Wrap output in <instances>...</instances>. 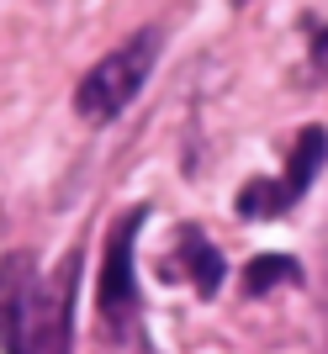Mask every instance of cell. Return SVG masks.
Returning <instances> with one entry per match:
<instances>
[{"label":"cell","mask_w":328,"mask_h":354,"mask_svg":"<svg viewBox=\"0 0 328 354\" xmlns=\"http://www.w3.org/2000/svg\"><path fill=\"white\" fill-rule=\"evenodd\" d=\"M154 53H159V32H138V37H127L122 48H111L95 69L80 80L75 90V111L85 122H111L122 117L127 106H133V95L143 90V80H149L154 69Z\"/></svg>","instance_id":"cell-1"},{"label":"cell","mask_w":328,"mask_h":354,"mask_svg":"<svg viewBox=\"0 0 328 354\" xmlns=\"http://www.w3.org/2000/svg\"><path fill=\"white\" fill-rule=\"evenodd\" d=\"M323 159H328V133L323 127H302L286 175L281 180H249L244 196H239V212L244 217H281V212H291L302 196H307V185L318 180Z\"/></svg>","instance_id":"cell-2"},{"label":"cell","mask_w":328,"mask_h":354,"mask_svg":"<svg viewBox=\"0 0 328 354\" xmlns=\"http://www.w3.org/2000/svg\"><path fill=\"white\" fill-rule=\"evenodd\" d=\"M138 222H143V207L127 212V217L111 227L106 238V259H101V281H95V307H101L106 328H122L138 307V275H133V238Z\"/></svg>","instance_id":"cell-3"},{"label":"cell","mask_w":328,"mask_h":354,"mask_svg":"<svg viewBox=\"0 0 328 354\" xmlns=\"http://www.w3.org/2000/svg\"><path fill=\"white\" fill-rule=\"evenodd\" d=\"M0 349L37 354V291H32V259L11 254L0 259Z\"/></svg>","instance_id":"cell-4"},{"label":"cell","mask_w":328,"mask_h":354,"mask_svg":"<svg viewBox=\"0 0 328 354\" xmlns=\"http://www.w3.org/2000/svg\"><path fill=\"white\" fill-rule=\"evenodd\" d=\"M180 254H185V265H191V275H196V291L217 296V286H223L228 270H223V254L201 238V227H185V233H180Z\"/></svg>","instance_id":"cell-5"},{"label":"cell","mask_w":328,"mask_h":354,"mask_svg":"<svg viewBox=\"0 0 328 354\" xmlns=\"http://www.w3.org/2000/svg\"><path fill=\"white\" fill-rule=\"evenodd\" d=\"M291 281H297V259H286V254H259V259H249V270H244V291L249 296H265V291L291 286Z\"/></svg>","instance_id":"cell-6"},{"label":"cell","mask_w":328,"mask_h":354,"mask_svg":"<svg viewBox=\"0 0 328 354\" xmlns=\"http://www.w3.org/2000/svg\"><path fill=\"white\" fill-rule=\"evenodd\" d=\"M313 74H323V80H328V27L313 37Z\"/></svg>","instance_id":"cell-7"}]
</instances>
